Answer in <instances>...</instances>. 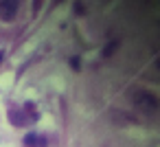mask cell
Returning a JSON list of instances; mask_svg holds the SVG:
<instances>
[{
    "label": "cell",
    "instance_id": "1",
    "mask_svg": "<svg viewBox=\"0 0 160 147\" xmlns=\"http://www.w3.org/2000/svg\"><path fill=\"white\" fill-rule=\"evenodd\" d=\"M134 103H136L140 110L149 112V114H153V112L158 110V99H156V94H151V92H147V90L134 92Z\"/></svg>",
    "mask_w": 160,
    "mask_h": 147
},
{
    "label": "cell",
    "instance_id": "2",
    "mask_svg": "<svg viewBox=\"0 0 160 147\" xmlns=\"http://www.w3.org/2000/svg\"><path fill=\"white\" fill-rule=\"evenodd\" d=\"M18 9H20V0H0V18L11 22L16 16H18Z\"/></svg>",
    "mask_w": 160,
    "mask_h": 147
},
{
    "label": "cell",
    "instance_id": "3",
    "mask_svg": "<svg viewBox=\"0 0 160 147\" xmlns=\"http://www.w3.org/2000/svg\"><path fill=\"white\" fill-rule=\"evenodd\" d=\"M24 145L27 147H46V140H44L42 134H29L24 138Z\"/></svg>",
    "mask_w": 160,
    "mask_h": 147
},
{
    "label": "cell",
    "instance_id": "4",
    "mask_svg": "<svg viewBox=\"0 0 160 147\" xmlns=\"http://www.w3.org/2000/svg\"><path fill=\"white\" fill-rule=\"evenodd\" d=\"M70 64H72L75 68H79V57H72V59H70Z\"/></svg>",
    "mask_w": 160,
    "mask_h": 147
},
{
    "label": "cell",
    "instance_id": "5",
    "mask_svg": "<svg viewBox=\"0 0 160 147\" xmlns=\"http://www.w3.org/2000/svg\"><path fill=\"white\" fill-rule=\"evenodd\" d=\"M0 62H2V51H0Z\"/></svg>",
    "mask_w": 160,
    "mask_h": 147
}]
</instances>
